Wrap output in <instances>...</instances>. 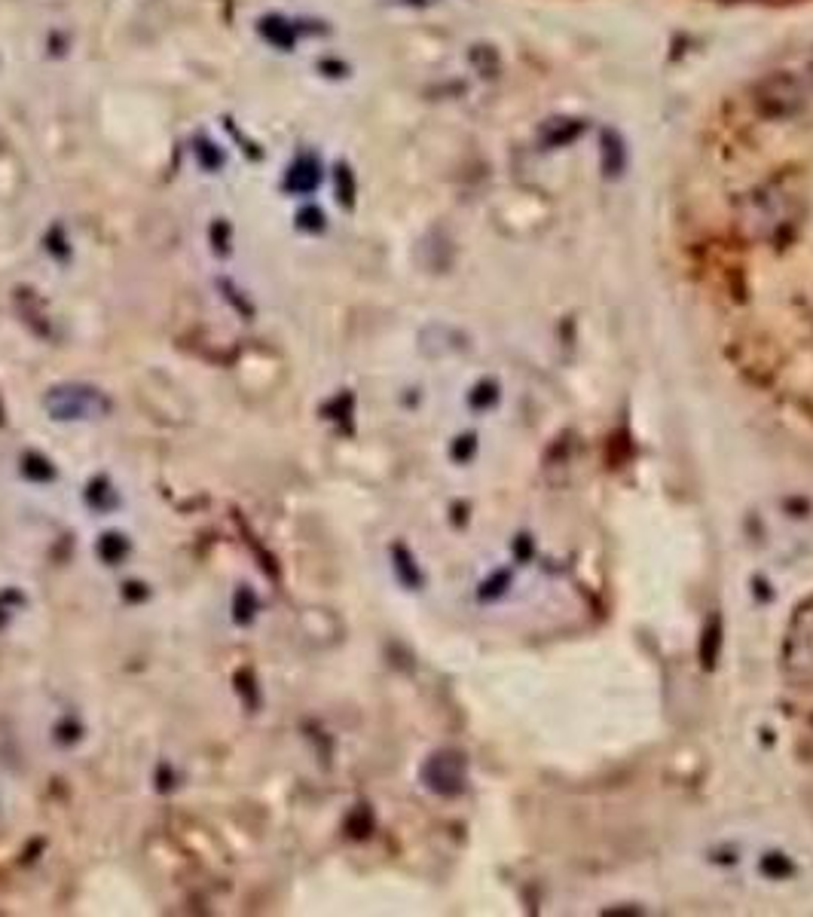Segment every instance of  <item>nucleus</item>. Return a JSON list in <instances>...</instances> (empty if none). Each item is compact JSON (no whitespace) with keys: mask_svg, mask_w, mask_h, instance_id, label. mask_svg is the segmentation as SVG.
Wrapping results in <instances>:
<instances>
[{"mask_svg":"<svg viewBox=\"0 0 813 917\" xmlns=\"http://www.w3.org/2000/svg\"><path fill=\"white\" fill-rule=\"evenodd\" d=\"M804 218V187L795 175L783 172L746 190L737 202V227L752 242H783Z\"/></svg>","mask_w":813,"mask_h":917,"instance_id":"f257e3e1","label":"nucleus"},{"mask_svg":"<svg viewBox=\"0 0 813 917\" xmlns=\"http://www.w3.org/2000/svg\"><path fill=\"white\" fill-rule=\"evenodd\" d=\"M807 101H810V83L792 71H774L762 77L752 92V104H755L758 117L774 120V123H786L798 117L807 107Z\"/></svg>","mask_w":813,"mask_h":917,"instance_id":"f03ea898","label":"nucleus"},{"mask_svg":"<svg viewBox=\"0 0 813 917\" xmlns=\"http://www.w3.org/2000/svg\"><path fill=\"white\" fill-rule=\"evenodd\" d=\"M43 407L49 410L52 419H92L111 410V401H107L98 389L92 386H56L46 398Z\"/></svg>","mask_w":813,"mask_h":917,"instance_id":"7ed1b4c3","label":"nucleus"},{"mask_svg":"<svg viewBox=\"0 0 813 917\" xmlns=\"http://www.w3.org/2000/svg\"><path fill=\"white\" fill-rule=\"evenodd\" d=\"M321 181V172H318V163L312 156H300L297 163L288 169V178H285V187L291 193H312Z\"/></svg>","mask_w":813,"mask_h":917,"instance_id":"20e7f679","label":"nucleus"},{"mask_svg":"<svg viewBox=\"0 0 813 917\" xmlns=\"http://www.w3.org/2000/svg\"><path fill=\"white\" fill-rule=\"evenodd\" d=\"M260 34L273 43V46H279V49H291L294 46V31H291V25L285 22V19H279V16H269V19H260Z\"/></svg>","mask_w":813,"mask_h":917,"instance_id":"39448f33","label":"nucleus"},{"mask_svg":"<svg viewBox=\"0 0 813 917\" xmlns=\"http://www.w3.org/2000/svg\"><path fill=\"white\" fill-rule=\"evenodd\" d=\"M126 554H129V542H126V535H120V532H104V535H101V542H98V557H101L107 566L120 563Z\"/></svg>","mask_w":813,"mask_h":917,"instance_id":"423d86ee","label":"nucleus"},{"mask_svg":"<svg viewBox=\"0 0 813 917\" xmlns=\"http://www.w3.org/2000/svg\"><path fill=\"white\" fill-rule=\"evenodd\" d=\"M22 474H25L28 480L43 483V480H52V477H56V468H52V462H49L46 456H40V453H28V456L22 459Z\"/></svg>","mask_w":813,"mask_h":917,"instance_id":"0eeeda50","label":"nucleus"},{"mask_svg":"<svg viewBox=\"0 0 813 917\" xmlns=\"http://www.w3.org/2000/svg\"><path fill=\"white\" fill-rule=\"evenodd\" d=\"M89 505H95L98 511H107V508L117 505V493H114L111 487H107L104 477H98V480L89 483Z\"/></svg>","mask_w":813,"mask_h":917,"instance_id":"6e6552de","label":"nucleus"},{"mask_svg":"<svg viewBox=\"0 0 813 917\" xmlns=\"http://www.w3.org/2000/svg\"><path fill=\"white\" fill-rule=\"evenodd\" d=\"M257 615V597L251 587H242L236 593V624H251Z\"/></svg>","mask_w":813,"mask_h":917,"instance_id":"1a4fd4ad","label":"nucleus"},{"mask_svg":"<svg viewBox=\"0 0 813 917\" xmlns=\"http://www.w3.org/2000/svg\"><path fill=\"white\" fill-rule=\"evenodd\" d=\"M337 199L346 205V208H352L355 205V178H352V172H349V166H337Z\"/></svg>","mask_w":813,"mask_h":917,"instance_id":"9d476101","label":"nucleus"},{"mask_svg":"<svg viewBox=\"0 0 813 917\" xmlns=\"http://www.w3.org/2000/svg\"><path fill=\"white\" fill-rule=\"evenodd\" d=\"M297 221H300V230H309V233H321L324 230V214L318 208H303L297 214Z\"/></svg>","mask_w":813,"mask_h":917,"instance_id":"9b49d317","label":"nucleus"},{"mask_svg":"<svg viewBox=\"0 0 813 917\" xmlns=\"http://www.w3.org/2000/svg\"><path fill=\"white\" fill-rule=\"evenodd\" d=\"M807 83H810V89H813V56H810V62H807Z\"/></svg>","mask_w":813,"mask_h":917,"instance_id":"f8f14e48","label":"nucleus"},{"mask_svg":"<svg viewBox=\"0 0 813 917\" xmlns=\"http://www.w3.org/2000/svg\"><path fill=\"white\" fill-rule=\"evenodd\" d=\"M0 422H4V416H0Z\"/></svg>","mask_w":813,"mask_h":917,"instance_id":"ddd939ff","label":"nucleus"}]
</instances>
